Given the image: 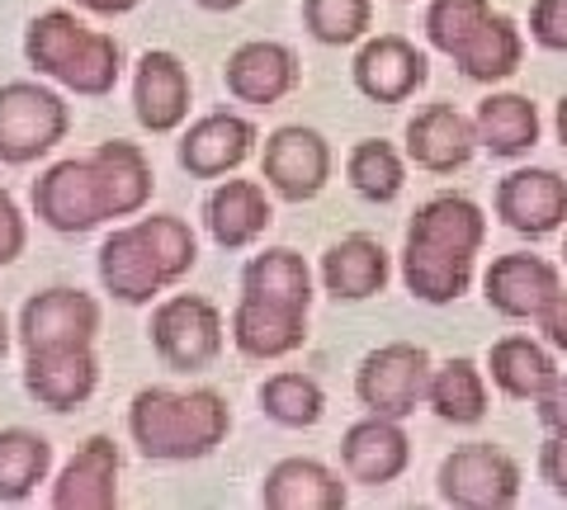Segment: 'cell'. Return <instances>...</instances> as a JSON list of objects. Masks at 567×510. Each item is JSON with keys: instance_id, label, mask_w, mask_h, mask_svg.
I'll return each mask as SVG.
<instances>
[{"instance_id": "52a82bcc", "label": "cell", "mask_w": 567, "mask_h": 510, "mask_svg": "<svg viewBox=\"0 0 567 510\" xmlns=\"http://www.w3.org/2000/svg\"><path fill=\"white\" fill-rule=\"evenodd\" d=\"M440 501L458 510H506L520 501V464L506 449L473 439L445 454V464L435 472Z\"/></svg>"}, {"instance_id": "44dd1931", "label": "cell", "mask_w": 567, "mask_h": 510, "mask_svg": "<svg viewBox=\"0 0 567 510\" xmlns=\"http://www.w3.org/2000/svg\"><path fill=\"white\" fill-rule=\"evenodd\" d=\"M256 497L265 510H346L350 482H341V472L331 464L293 454V459H279L265 472Z\"/></svg>"}, {"instance_id": "5b68a950", "label": "cell", "mask_w": 567, "mask_h": 510, "mask_svg": "<svg viewBox=\"0 0 567 510\" xmlns=\"http://www.w3.org/2000/svg\"><path fill=\"white\" fill-rule=\"evenodd\" d=\"M104 312L95 303V293L85 289H43L24 298L20 308V326H14V341H20L24 355H62V350H91L100 336Z\"/></svg>"}, {"instance_id": "d4e9b609", "label": "cell", "mask_w": 567, "mask_h": 510, "mask_svg": "<svg viewBox=\"0 0 567 510\" xmlns=\"http://www.w3.org/2000/svg\"><path fill=\"white\" fill-rule=\"evenodd\" d=\"M473 266L477 256L468 251H445V246L412 241V237L402 241V284L416 303H431V308L458 303L473 289Z\"/></svg>"}, {"instance_id": "8d00e7d4", "label": "cell", "mask_w": 567, "mask_h": 510, "mask_svg": "<svg viewBox=\"0 0 567 510\" xmlns=\"http://www.w3.org/2000/svg\"><path fill=\"white\" fill-rule=\"evenodd\" d=\"M142 237H147L156 266H162L166 284H181V279L199 266V237H194V227L175 214H152V218H137Z\"/></svg>"}, {"instance_id": "ba28073f", "label": "cell", "mask_w": 567, "mask_h": 510, "mask_svg": "<svg viewBox=\"0 0 567 510\" xmlns=\"http://www.w3.org/2000/svg\"><path fill=\"white\" fill-rule=\"evenodd\" d=\"M33 218H39L48 232L62 237H85L95 232L104 218V195H100V175L91 156H62L52 162L39 180H33Z\"/></svg>"}, {"instance_id": "6da1fadb", "label": "cell", "mask_w": 567, "mask_h": 510, "mask_svg": "<svg viewBox=\"0 0 567 510\" xmlns=\"http://www.w3.org/2000/svg\"><path fill=\"white\" fill-rule=\"evenodd\" d=\"M233 430V407L218 388H142L128 402V435L142 459L189 464L208 459Z\"/></svg>"}, {"instance_id": "f1b7e54d", "label": "cell", "mask_w": 567, "mask_h": 510, "mask_svg": "<svg viewBox=\"0 0 567 510\" xmlns=\"http://www.w3.org/2000/svg\"><path fill=\"white\" fill-rule=\"evenodd\" d=\"M425 407L445 420V426H477V420H487V412H492L487 368L477 360H468V355H454L440 368H431Z\"/></svg>"}, {"instance_id": "bcb514c9", "label": "cell", "mask_w": 567, "mask_h": 510, "mask_svg": "<svg viewBox=\"0 0 567 510\" xmlns=\"http://www.w3.org/2000/svg\"><path fill=\"white\" fill-rule=\"evenodd\" d=\"M554 133H558V143H563V152H567V95L558 100V110H554Z\"/></svg>"}, {"instance_id": "ab89813d", "label": "cell", "mask_w": 567, "mask_h": 510, "mask_svg": "<svg viewBox=\"0 0 567 510\" xmlns=\"http://www.w3.org/2000/svg\"><path fill=\"white\" fill-rule=\"evenodd\" d=\"M29 246V222H24V208L14 204L10 189H0V270L14 266Z\"/></svg>"}, {"instance_id": "7a4b0ae2", "label": "cell", "mask_w": 567, "mask_h": 510, "mask_svg": "<svg viewBox=\"0 0 567 510\" xmlns=\"http://www.w3.org/2000/svg\"><path fill=\"white\" fill-rule=\"evenodd\" d=\"M24 62L71 95L104 100L118 85L123 48L114 33L91 29L76 10H43L24 29Z\"/></svg>"}, {"instance_id": "30bf717a", "label": "cell", "mask_w": 567, "mask_h": 510, "mask_svg": "<svg viewBox=\"0 0 567 510\" xmlns=\"http://www.w3.org/2000/svg\"><path fill=\"white\" fill-rule=\"evenodd\" d=\"M492 208L502 227H511L516 237L544 241L567 227V175L548 166H520L496 180Z\"/></svg>"}, {"instance_id": "3957f363", "label": "cell", "mask_w": 567, "mask_h": 510, "mask_svg": "<svg viewBox=\"0 0 567 510\" xmlns=\"http://www.w3.org/2000/svg\"><path fill=\"white\" fill-rule=\"evenodd\" d=\"M71 133V104L43 81L0 85V162L33 166L58 152Z\"/></svg>"}, {"instance_id": "681fc988", "label": "cell", "mask_w": 567, "mask_h": 510, "mask_svg": "<svg viewBox=\"0 0 567 510\" xmlns=\"http://www.w3.org/2000/svg\"><path fill=\"white\" fill-rule=\"evenodd\" d=\"M398 6H406V0H398Z\"/></svg>"}, {"instance_id": "8fae6325", "label": "cell", "mask_w": 567, "mask_h": 510, "mask_svg": "<svg viewBox=\"0 0 567 510\" xmlns=\"http://www.w3.org/2000/svg\"><path fill=\"white\" fill-rule=\"evenodd\" d=\"M350 76L364 100L393 110V104H406L431 81V58L412 39H402V33H379V39L360 43V52L350 62Z\"/></svg>"}, {"instance_id": "9c48e42d", "label": "cell", "mask_w": 567, "mask_h": 510, "mask_svg": "<svg viewBox=\"0 0 567 510\" xmlns=\"http://www.w3.org/2000/svg\"><path fill=\"white\" fill-rule=\"evenodd\" d=\"M260 180L284 204H308L331 180V143L308 123H284L260 147Z\"/></svg>"}, {"instance_id": "d6a6232c", "label": "cell", "mask_w": 567, "mask_h": 510, "mask_svg": "<svg viewBox=\"0 0 567 510\" xmlns=\"http://www.w3.org/2000/svg\"><path fill=\"white\" fill-rule=\"evenodd\" d=\"M52 472V439L29 426H0V506H24Z\"/></svg>"}, {"instance_id": "7c38bea8", "label": "cell", "mask_w": 567, "mask_h": 510, "mask_svg": "<svg viewBox=\"0 0 567 510\" xmlns=\"http://www.w3.org/2000/svg\"><path fill=\"white\" fill-rule=\"evenodd\" d=\"M260 143L256 123L233 110H213L204 118H194L181 133V147H175V162L194 180H223V175H237L251 152Z\"/></svg>"}, {"instance_id": "2e32d148", "label": "cell", "mask_w": 567, "mask_h": 510, "mask_svg": "<svg viewBox=\"0 0 567 510\" xmlns=\"http://www.w3.org/2000/svg\"><path fill=\"white\" fill-rule=\"evenodd\" d=\"M341 468L350 482L360 487H393L406 468H412V439H406L398 416H374L354 420L341 435Z\"/></svg>"}, {"instance_id": "4316f807", "label": "cell", "mask_w": 567, "mask_h": 510, "mask_svg": "<svg viewBox=\"0 0 567 510\" xmlns=\"http://www.w3.org/2000/svg\"><path fill=\"white\" fill-rule=\"evenodd\" d=\"M487 378L492 388L511 402H535L548 383L558 378L554 345L535 336H502L487 350Z\"/></svg>"}, {"instance_id": "f35d334b", "label": "cell", "mask_w": 567, "mask_h": 510, "mask_svg": "<svg viewBox=\"0 0 567 510\" xmlns=\"http://www.w3.org/2000/svg\"><path fill=\"white\" fill-rule=\"evenodd\" d=\"M529 39L548 52H567V0H535L529 6Z\"/></svg>"}, {"instance_id": "60d3db41", "label": "cell", "mask_w": 567, "mask_h": 510, "mask_svg": "<svg viewBox=\"0 0 567 510\" xmlns=\"http://www.w3.org/2000/svg\"><path fill=\"white\" fill-rule=\"evenodd\" d=\"M539 478L548 482V491H554L558 501H567V435L548 430L544 449H539Z\"/></svg>"}, {"instance_id": "836d02e7", "label": "cell", "mask_w": 567, "mask_h": 510, "mask_svg": "<svg viewBox=\"0 0 567 510\" xmlns=\"http://www.w3.org/2000/svg\"><path fill=\"white\" fill-rule=\"evenodd\" d=\"M256 402H260V412L284 430H308L327 416L322 383H317L312 374H298V368H279V374H270L260 383Z\"/></svg>"}, {"instance_id": "5bb4252c", "label": "cell", "mask_w": 567, "mask_h": 510, "mask_svg": "<svg viewBox=\"0 0 567 510\" xmlns=\"http://www.w3.org/2000/svg\"><path fill=\"white\" fill-rule=\"evenodd\" d=\"M558 289H563L558 266L544 256H529V251L496 256L483 274L487 308L496 316H506V322H539V312L554 303Z\"/></svg>"}, {"instance_id": "9a60e30c", "label": "cell", "mask_w": 567, "mask_h": 510, "mask_svg": "<svg viewBox=\"0 0 567 510\" xmlns=\"http://www.w3.org/2000/svg\"><path fill=\"white\" fill-rule=\"evenodd\" d=\"M303 81V62L298 52L279 39H251L241 43L223 66V85L237 104H256V110H270V104L289 100Z\"/></svg>"}, {"instance_id": "74e56055", "label": "cell", "mask_w": 567, "mask_h": 510, "mask_svg": "<svg viewBox=\"0 0 567 510\" xmlns=\"http://www.w3.org/2000/svg\"><path fill=\"white\" fill-rule=\"evenodd\" d=\"M487 20H492V0H431L425 6V43L454 58Z\"/></svg>"}, {"instance_id": "f6af8a7d", "label": "cell", "mask_w": 567, "mask_h": 510, "mask_svg": "<svg viewBox=\"0 0 567 510\" xmlns=\"http://www.w3.org/2000/svg\"><path fill=\"white\" fill-rule=\"evenodd\" d=\"M199 10H208V14H227V10H241L246 0H194Z\"/></svg>"}, {"instance_id": "83f0119b", "label": "cell", "mask_w": 567, "mask_h": 510, "mask_svg": "<svg viewBox=\"0 0 567 510\" xmlns=\"http://www.w3.org/2000/svg\"><path fill=\"white\" fill-rule=\"evenodd\" d=\"M473 128H477V147L502 156V162H516L529 147L539 143V110L529 95H516V91H496L477 104L473 114Z\"/></svg>"}, {"instance_id": "d6986e66", "label": "cell", "mask_w": 567, "mask_h": 510, "mask_svg": "<svg viewBox=\"0 0 567 510\" xmlns=\"http://www.w3.org/2000/svg\"><path fill=\"white\" fill-rule=\"evenodd\" d=\"M477 152V128L468 114H458L454 104H425L406 123V162L431 170V175H454L473 162Z\"/></svg>"}, {"instance_id": "4dcf8cb0", "label": "cell", "mask_w": 567, "mask_h": 510, "mask_svg": "<svg viewBox=\"0 0 567 510\" xmlns=\"http://www.w3.org/2000/svg\"><path fill=\"white\" fill-rule=\"evenodd\" d=\"M241 293L265 298V303H279V308H298L308 312L312 308V270L308 260L293 251V246H265L260 256L246 260L241 270Z\"/></svg>"}, {"instance_id": "e575fe53", "label": "cell", "mask_w": 567, "mask_h": 510, "mask_svg": "<svg viewBox=\"0 0 567 510\" xmlns=\"http://www.w3.org/2000/svg\"><path fill=\"white\" fill-rule=\"evenodd\" d=\"M346 180L369 204H393L406 189V152L383 143V137H364L346 156Z\"/></svg>"}, {"instance_id": "d590c367", "label": "cell", "mask_w": 567, "mask_h": 510, "mask_svg": "<svg viewBox=\"0 0 567 510\" xmlns=\"http://www.w3.org/2000/svg\"><path fill=\"white\" fill-rule=\"evenodd\" d=\"M303 29L322 48L364 43L374 29V0H303Z\"/></svg>"}, {"instance_id": "ee69618b", "label": "cell", "mask_w": 567, "mask_h": 510, "mask_svg": "<svg viewBox=\"0 0 567 510\" xmlns=\"http://www.w3.org/2000/svg\"><path fill=\"white\" fill-rule=\"evenodd\" d=\"M76 10H85V14H104V20H114V14H128V10H137L142 0H71Z\"/></svg>"}, {"instance_id": "484cf974", "label": "cell", "mask_w": 567, "mask_h": 510, "mask_svg": "<svg viewBox=\"0 0 567 510\" xmlns=\"http://www.w3.org/2000/svg\"><path fill=\"white\" fill-rule=\"evenodd\" d=\"M95 175H100V195H104V218H137L142 208L152 204V189H156V170L147 162V152L137 143H100L91 152Z\"/></svg>"}, {"instance_id": "f546056e", "label": "cell", "mask_w": 567, "mask_h": 510, "mask_svg": "<svg viewBox=\"0 0 567 510\" xmlns=\"http://www.w3.org/2000/svg\"><path fill=\"white\" fill-rule=\"evenodd\" d=\"M406 237L445 246V251L477 256L483 251V241H487V214L468 195H435V199H425L416 208L412 222H406Z\"/></svg>"}, {"instance_id": "e0dca14e", "label": "cell", "mask_w": 567, "mask_h": 510, "mask_svg": "<svg viewBox=\"0 0 567 510\" xmlns=\"http://www.w3.org/2000/svg\"><path fill=\"white\" fill-rule=\"evenodd\" d=\"M95 270H100V289L110 293L114 303H123V308H147L156 293L171 289L137 222L114 227V232L100 241Z\"/></svg>"}, {"instance_id": "7dc6e473", "label": "cell", "mask_w": 567, "mask_h": 510, "mask_svg": "<svg viewBox=\"0 0 567 510\" xmlns=\"http://www.w3.org/2000/svg\"><path fill=\"white\" fill-rule=\"evenodd\" d=\"M10 341H14V331H10V316H6V312H0V360H6V355H10Z\"/></svg>"}, {"instance_id": "277c9868", "label": "cell", "mask_w": 567, "mask_h": 510, "mask_svg": "<svg viewBox=\"0 0 567 510\" xmlns=\"http://www.w3.org/2000/svg\"><path fill=\"white\" fill-rule=\"evenodd\" d=\"M152 350L175 374H199L227 345V316L204 293H171L152 308Z\"/></svg>"}, {"instance_id": "603a6c76", "label": "cell", "mask_w": 567, "mask_h": 510, "mask_svg": "<svg viewBox=\"0 0 567 510\" xmlns=\"http://www.w3.org/2000/svg\"><path fill=\"white\" fill-rule=\"evenodd\" d=\"M275 222L270 195L260 180H223L213 195L204 199V227L223 251H246L256 246Z\"/></svg>"}, {"instance_id": "7bdbcfd3", "label": "cell", "mask_w": 567, "mask_h": 510, "mask_svg": "<svg viewBox=\"0 0 567 510\" xmlns=\"http://www.w3.org/2000/svg\"><path fill=\"white\" fill-rule=\"evenodd\" d=\"M539 336L558 350V355H567V289L554 293V303H548L539 312Z\"/></svg>"}, {"instance_id": "ac0fdd59", "label": "cell", "mask_w": 567, "mask_h": 510, "mask_svg": "<svg viewBox=\"0 0 567 510\" xmlns=\"http://www.w3.org/2000/svg\"><path fill=\"white\" fill-rule=\"evenodd\" d=\"M118 468H123V454L114 439L91 435L62 464L58 478H52L48 501L58 510H114L118 506Z\"/></svg>"}, {"instance_id": "ffe728a7", "label": "cell", "mask_w": 567, "mask_h": 510, "mask_svg": "<svg viewBox=\"0 0 567 510\" xmlns=\"http://www.w3.org/2000/svg\"><path fill=\"white\" fill-rule=\"evenodd\" d=\"M227 336L246 360H284L308 345V312L241 293L233 316H227Z\"/></svg>"}, {"instance_id": "b9f144b4", "label": "cell", "mask_w": 567, "mask_h": 510, "mask_svg": "<svg viewBox=\"0 0 567 510\" xmlns=\"http://www.w3.org/2000/svg\"><path fill=\"white\" fill-rule=\"evenodd\" d=\"M535 412H539V426H544V430L567 435V374H558V378L535 397Z\"/></svg>"}, {"instance_id": "4fadbf2b", "label": "cell", "mask_w": 567, "mask_h": 510, "mask_svg": "<svg viewBox=\"0 0 567 510\" xmlns=\"http://www.w3.org/2000/svg\"><path fill=\"white\" fill-rule=\"evenodd\" d=\"M189 104H194L189 66L175 58L171 48H147L142 52L137 72H133V114H137L142 128L156 133V137L185 128Z\"/></svg>"}, {"instance_id": "1f68e13d", "label": "cell", "mask_w": 567, "mask_h": 510, "mask_svg": "<svg viewBox=\"0 0 567 510\" xmlns=\"http://www.w3.org/2000/svg\"><path fill=\"white\" fill-rule=\"evenodd\" d=\"M520 62H525V33L511 14H496V10H492V20L454 52V66L477 85H496V81L516 76Z\"/></svg>"}, {"instance_id": "8992f818", "label": "cell", "mask_w": 567, "mask_h": 510, "mask_svg": "<svg viewBox=\"0 0 567 510\" xmlns=\"http://www.w3.org/2000/svg\"><path fill=\"white\" fill-rule=\"evenodd\" d=\"M431 350L416 341H388L369 350L354 368V397L374 416L406 420L425 402V383H431Z\"/></svg>"}, {"instance_id": "c3c4849f", "label": "cell", "mask_w": 567, "mask_h": 510, "mask_svg": "<svg viewBox=\"0 0 567 510\" xmlns=\"http://www.w3.org/2000/svg\"><path fill=\"white\" fill-rule=\"evenodd\" d=\"M563 260H567V241H563Z\"/></svg>"}, {"instance_id": "cb8c5ba5", "label": "cell", "mask_w": 567, "mask_h": 510, "mask_svg": "<svg viewBox=\"0 0 567 510\" xmlns=\"http://www.w3.org/2000/svg\"><path fill=\"white\" fill-rule=\"evenodd\" d=\"M100 388V360L91 350H62V355H24V393L48 412H76Z\"/></svg>"}, {"instance_id": "7402d4cb", "label": "cell", "mask_w": 567, "mask_h": 510, "mask_svg": "<svg viewBox=\"0 0 567 510\" xmlns=\"http://www.w3.org/2000/svg\"><path fill=\"white\" fill-rule=\"evenodd\" d=\"M322 289L336 298V303H364V298H379L393 279V256L383 251L379 237H341L327 246L322 256Z\"/></svg>"}]
</instances>
